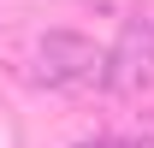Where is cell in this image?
<instances>
[{
  "label": "cell",
  "mask_w": 154,
  "mask_h": 148,
  "mask_svg": "<svg viewBox=\"0 0 154 148\" xmlns=\"http://www.w3.org/2000/svg\"><path fill=\"white\" fill-rule=\"evenodd\" d=\"M71 148H154V130H107V136H83Z\"/></svg>",
  "instance_id": "obj_3"
},
{
  "label": "cell",
  "mask_w": 154,
  "mask_h": 148,
  "mask_svg": "<svg viewBox=\"0 0 154 148\" xmlns=\"http://www.w3.org/2000/svg\"><path fill=\"white\" fill-rule=\"evenodd\" d=\"M77 6H89V12H131L136 0H77Z\"/></svg>",
  "instance_id": "obj_4"
},
{
  "label": "cell",
  "mask_w": 154,
  "mask_h": 148,
  "mask_svg": "<svg viewBox=\"0 0 154 148\" xmlns=\"http://www.w3.org/2000/svg\"><path fill=\"white\" fill-rule=\"evenodd\" d=\"M101 89H107V95H125V101H136V95L154 89V12H142V6L125 12L119 42L107 48Z\"/></svg>",
  "instance_id": "obj_2"
},
{
  "label": "cell",
  "mask_w": 154,
  "mask_h": 148,
  "mask_svg": "<svg viewBox=\"0 0 154 148\" xmlns=\"http://www.w3.org/2000/svg\"><path fill=\"white\" fill-rule=\"evenodd\" d=\"M101 71H107V48H95L77 30H42L24 54V77L36 89H54V95L101 89Z\"/></svg>",
  "instance_id": "obj_1"
}]
</instances>
